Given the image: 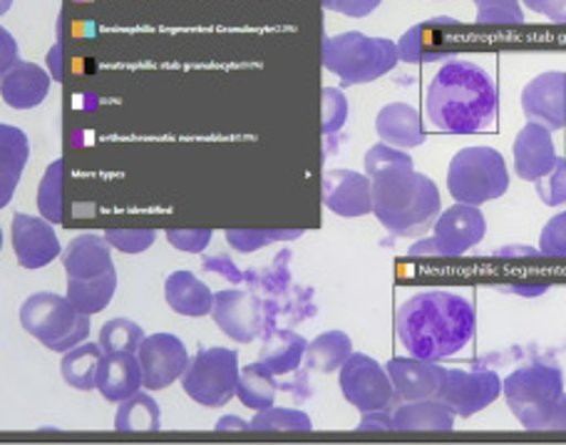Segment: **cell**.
<instances>
[{
  "instance_id": "6da1fadb",
  "label": "cell",
  "mask_w": 566,
  "mask_h": 445,
  "mask_svg": "<svg viewBox=\"0 0 566 445\" xmlns=\"http://www.w3.org/2000/svg\"><path fill=\"white\" fill-rule=\"evenodd\" d=\"M472 303L448 289H428L408 299L396 313V333L410 356L442 361L462 351L474 337Z\"/></svg>"
},
{
  "instance_id": "7a4b0ae2",
  "label": "cell",
  "mask_w": 566,
  "mask_h": 445,
  "mask_svg": "<svg viewBox=\"0 0 566 445\" xmlns=\"http://www.w3.org/2000/svg\"><path fill=\"white\" fill-rule=\"evenodd\" d=\"M497 85L490 73L468 60L444 63L428 90V117L440 133H484L497 120Z\"/></svg>"
},
{
  "instance_id": "3957f363",
  "label": "cell",
  "mask_w": 566,
  "mask_h": 445,
  "mask_svg": "<svg viewBox=\"0 0 566 445\" xmlns=\"http://www.w3.org/2000/svg\"><path fill=\"white\" fill-rule=\"evenodd\" d=\"M373 215L390 235L422 237L440 217V189L416 167H388L373 177Z\"/></svg>"
},
{
  "instance_id": "277c9868",
  "label": "cell",
  "mask_w": 566,
  "mask_h": 445,
  "mask_svg": "<svg viewBox=\"0 0 566 445\" xmlns=\"http://www.w3.org/2000/svg\"><path fill=\"white\" fill-rule=\"evenodd\" d=\"M321 60L328 73L340 77L343 87L373 83L400 63L398 43L388 38H368L358 30L323 38Z\"/></svg>"
},
{
  "instance_id": "5b68a950",
  "label": "cell",
  "mask_w": 566,
  "mask_h": 445,
  "mask_svg": "<svg viewBox=\"0 0 566 445\" xmlns=\"http://www.w3.org/2000/svg\"><path fill=\"white\" fill-rule=\"evenodd\" d=\"M20 327L48 351L65 353L90 337V317L80 313L67 297L55 291H35L18 311Z\"/></svg>"
},
{
  "instance_id": "8992f818",
  "label": "cell",
  "mask_w": 566,
  "mask_h": 445,
  "mask_svg": "<svg viewBox=\"0 0 566 445\" xmlns=\"http://www.w3.org/2000/svg\"><path fill=\"white\" fill-rule=\"evenodd\" d=\"M448 189L462 205H488L510 189L507 162L494 147H464L448 167Z\"/></svg>"
},
{
  "instance_id": "52a82bcc",
  "label": "cell",
  "mask_w": 566,
  "mask_h": 445,
  "mask_svg": "<svg viewBox=\"0 0 566 445\" xmlns=\"http://www.w3.org/2000/svg\"><path fill=\"white\" fill-rule=\"evenodd\" d=\"M502 396L522 428L537 431L544 411L564 396V371L552 359L524 363L502 381Z\"/></svg>"
},
{
  "instance_id": "ba28073f",
  "label": "cell",
  "mask_w": 566,
  "mask_h": 445,
  "mask_svg": "<svg viewBox=\"0 0 566 445\" xmlns=\"http://www.w3.org/2000/svg\"><path fill=\"white\" fill-rule=\"evenodd\" d=\"M239 371V353L234 349L211 346L199 349L197 356L189 359L179 381L187 396L199 406L221 408L237 399Z\"/></svg>"
},
{
  "instance_id": "9c48e42d",
  "label": "cell",
  "mask_w": 566,
  "mask_h": 445,
  "mask_svg": "<svg viewBox=\"0 0 566 445\" xmlns=\"http://www.w3.org/2000/svg\"><path fill=\"white\" fill-rule=\"evenodd\" d=\"M338 383L343 399L360 413L380 408L392 411L400 403L386 366H380V363L376 359H370L368 353L353 351L348 361L343 363L338 371Z\"/></svg>"
},
{
  "instance_id": "30bf717a",
  "label": "cell",
  "mask_w": 566,
  "mask_h": 445,
  "mask_svg": "<svg viewBox=\"0 0 566 445\" xmlns=\"http://www.w3.org/2000/svg\"><path fill=\"white\" fill-rule=\"evenodd\" d=\"M211 319L217 327L237 343L256 341L261 333L274 329L271 327L269 301L244 289H221L214 294Z\"/></svg>"
},
{
  "instance_id": "8fae6325",
  "label": "cell",
  "mask_w": 566,
  "mask_h": 445,
  "mask_svg": "<svg viewBox=\"0 0 566 445\" xmlns=\"http://www.w3.org/2000/svg\"><path fill=\"white\" fill-rule=\"evenodd\" d=\"M502 396V379L494 371L480 369H442L438 401H442L458 418H470L474 413L492 406Z\"/></svg>"
},
{
  "instance_id": "7c38bea8",
  "label": "cell",
  "mask_w": 566,
  "mask_h": 445,
  "mask_svg": "<svg viewBox=\"0 0 566 445\" xmlns=\"http://www.w3.org/2000/svg\"><path fill=\"white\" fill-rule=\"evenodd\" d=\"M137 361L142 366V379H145L147 391H165L171 383L181 379L187 371L189 351L185 341L175 333L159 331L145 337L137 349Z\"/></svg>"
},
{
  "instance_id": "4fadbf2b",
  "label": "cell",
  "mask_w": 566,
  "mask_h": 445,
  "mask_svg": "<svg viewBox=\"0 0 566 445\" xmlns=\"http://www.w3.org/2000/svg\"><path fill=\"white\" fill-rule=\"evenodd\" d=\"M10 241H13L18 265L30 271L45 269L57 257H63L55 225H50L43 217L25 215V211H15L10 219Z\"/></svg>"
},
{
  "instance_id": "5bb4252c",
  "label": "cell",
  "mask_w": 566,
  "mask_h": 445,
  "mask_svg": "<svg viewBox=\"0 0 566 445\" xmlns=\"http://www.w3.org/2000/svg\"><path fill=\"white\" fill-rule=\"evenodd\" d=\"M460 23L454 18H432L412 25L398 40V58L402 63H438L458 58Z\"/></svg>"
},
{
  "instance_id": "9a60e30c",
  "label": "cell",
  "mask_w": 566,
  "mask_h": 445,
  "mask_svg": "<svg viewBox=\"0 0 566 445\" xmlns=\"http://www.w3.org/2000/svg\"><path fill=\"white\" fill-rule=\"evenodd\" d=\"M488 235V219L474 205H458L440 211L432 225V237L438 241L440 257L458 259L474 249Z\"/></svg>"
},
{
  "instance_id": "2e32d148",
  "label": "cell",
  "mask_w": 566,
  "mask_h": 445,
  "mask_svg": "<svg viewBox=\"0 0 566 445\" xmlns=\"http://www.w3.org/2000/svg\"><path fill=\"white\" fill-rule=\"evenodd\" d=\"M323 205L343 219L373 215V179L356 169H328L323 175Z\"/></svg>"
},
{
  "instance_id": "e0dca14e",
  "label": "cell",
  "mask_w": 566,
  "mask_h": 445,
  "mask_svg": "<svg viewBox=\"0 0 566 445\" xmlns=\"http://www.w3.org/2000/svg\"><path fill=\"white\" fill-rule=\"evenodd\" d=\"M522 110L530 123H539L552 133L566 127V73L547 70L522 90Z\"/></svg>"
},
{
  "instance_id": "ac0fdd59",
  "label": "cell",
  "mask_w": 566,
  "mask_h": 445,
  "mask_svg": "<svg viewBox=\"0 0 566 445\" xmlns=\"http://www.w3.org/2000/svg\"><path fill=\"white\" fill-rule=\"evenodd\" d=\"M514 172L524 182H537L539 177L549 175L557 165V149H554L552 130L539 123H527L517 139H514Z\"/></svg>"
},
{
  "instance_id": "d6986e66",
  "label": "cell",
  "mask_w": 566,
  "mask_h": 445,
  "mask_svg": "<svg viewBox=\"0 0 566 445\" xmlns=\"http://www.w3.org/2000/svg\"><path fill=\"white\" fill-rule=\"evenodd\" d=\"M386 371L400 401H422L438 396L442 381V366L438 361H422L416 356L390 359L386 363Z\"/></svg>"
},
{
  "instance_id": "ffe728a7",
  "label": "cell",
  "mask_w": 566,
  "mask_h": 445,
  "mask_svg": "<svg viewBox=\"0 0 566 445\" xmlns=\"http://www.w3.org/2000/svg\"><path fill=\"white\" fill-rule=\"evenodd\" d=\"M53 77L45 68L20 60L15 68L0 77V97L13 110H33L40 107L50 95Z\"/></svg>"
},
{
  "instance_id": "44dd1931",
  "label": "cell",
  "mask_w": 566,
  "mask_h": 445,
  "mask_svg": "<svg viewBox=\"0 0 566 445\" xmlns=\"http://www.w3.org/2000/svg\"><path fill=\"white\" fill-rule=\"evenodd\" d=\"M63 269L67 279H95L109 275V271H115L113 247L95 231L77 235L63 249Z\"/></svg>"
},
{
  "instance_id": "7402d4cb",
  "label": "cell",
  "mask_w": 566,
  "mask_h": 445,
  "mask_svg": "<svg viewBox=\"0 0 566 445\" xmlns=\"http://www.w3.org/2000/svg\"><path fill=\"white\" fill-rule=\"evenodd\" d=\"M145 389L137 353H105L97 369V391L109 403H123Z\"/></svg>"
},
{
  "instance_id": "603a6c76",
  "label": "cell",
  "mask_w": 566,
  "mask_h": 445,
  "mask_svg": "<svg viewBox=\"0 0 566 445\" xmlns=\"http://www.w3.org/2000/svg\"><path fill=\"white\" fill-rule=\"evenodd\" d=\"M165 299L169 309L187 319L209 317L214 307V291L201 281L195 271H171L165 281Z\"/></svg>"
},
{
  "instance_id": "cb8c5ba5",
  "label": "cell",
  "mask_w": 566,
  "mask_h": 445,
  "mask_svg": "<svg viewBox=\"0 0 566 445\" xmlns=\"http://www.w3.org/2000/svg\"><path fill=\"white\" fill-rule=\"evenodd\" d=\"M376 133L386 145L412 149L424 143L420 113L406 103H390L376 117Z\"/></svg>"
},
{
  "instance_id": "d4e9b609",
  "label": "cell",
  "mask_w": 566,
  "mask_h": 445,
  "mask_svg": "<svg viewBox=\"0 0 566 445\" xmlns=\"http://www.w3.org/2000/svg\"><path fill=\"white\" fill-rule=\"evenodd\" d=\"M454 413L438 399L400 401L392 408V431H452Z\"/></svg>"
},
{
  "instance_id": "484cf974",
  "label": "cell",
  "mask_w": 566,
  "mask_h": 445,
  "mask_svg": "<svg viewBox=\"0 0 566 445\" xmlns=\"http://www.w3.org/2000/svg\"><path fill=\"white\" fill-rule=\"evenodd\" d=\"M308 341L301 333L291 329H269L264 331V346H261L259 361L276 373V376H286V373H296L306 356Z\"/></svg>"
},
{
  "instance_id": "4316f807",
  "label": "cell",
  "mask_w": 566,
  "mask_h": 445,
  "mask_svg": "<svg viewBox=\"0 0 566 445\" xmlns=\"http://www.w3.org/2000/svg\"><path fill=\"white\" fill-rule=\"evenodd\" d=\"M276 391H279L276 373L271 371L266 363L256 361L239 371L237 399L241 401V406H247L251 411H264L269 406H274Z\"/></svg>"
},
{
  "instance_id": "83f0119b",
  "label": "cell",
  "mask_w": 566,
  "mask_h": 445,
  "mask_svg": "<svg viewBox=\"0 0 566 445\" xmlns=\"http://www.w3.org/2000/svg\"><path fill=\"white\" fill-rule=\"evenodd\" d=\"M105 351L99 349V343H80V346L70 349L63 353L60 361V373L70 389L75 391H95L97 389V369L103 361Z\"/></svg>"
},
{
  "instance_id": "f1b7e54d",
  "label": "cell",
  "mask_w": 566,
  "mask_h": 445,
  "mask_svg": "<svg viewBox=\"0 0 566 445\" xmlns=\"http://www.w3.org/2000/svg\"><path fill=\"white\" fill-rule=\"evenodd\" d=\"M353 353V341L346 331H323L321 337L313 339L306 349V356H303V363H306L308 371H318V373H336L340 371L343 363L348 361Z\"/></svg>"
},
{
  "instance_id": "f546056e",
  "label": "cell",
  "mask_w": 566,
  "mask_h": 445,
  "mask_svg": "<svg viewBox=\"0 0 566 445\" xmlns=\"http://www.w3.org/2000/svg\"><path fill=\"white\" fill-rule=\"evenodd\" d=\"M117 291V271L95 277V279H67V299L80 313L95 317L105 311L115 299Z\"/></svg>"
},
{
  "instance_id": "4dcf8cb0",
  "label": "cell",
  "mask_w": 566,
  "mask_h": 445,
  "mask_svg": "<svg viewBox=\"0 0 566 445\" xmlns=\"http://www.w3.org/2000/svg\"><path fill=\"white\" fill-rule=\"evenodd\" d=\"M159 428H161V408H159V403L151 399V391L142 389L135 393V396H129L123 403H117L115 431L155 433Z\"/></svg>"
},
{
  "instance_id": "1f68e13d",
  "label": "cell",
  "mask_w": 566,
  "mask_h": 445,
  "mask_svg": "<svg viewBox=\"0 0 566 445\" xmlns=\"http://www.w3.org/2000/svg\"><path fill=\"white\" fill-rule=\"evenodd\" d=\"M63 177H65V162L53 159L43 172V179L38 185L35 205L38 215L48 219L50 225H60L63 221Z\"/></svg>"
},
{
  "instance_id": "d6a6232c",
  "label": "cell",
  "mask_w": 566,
  "mask_h": 445,
  "mask_svg": "<svg viewBox=\"0 0 566 445\" xmlns=\"http://www.w3.org/2000/svg\"><path fill=\"white\" fill-rule=\"evenodd\" d=\"M145 329L133 319H109L103 329H99L97 343L105 353H137L139 343L145 341Z\"/></svg>"
},
{
  "instance_id": "836d02e7",
  "label": "cell",
  "mask_w": 566,
  "mask_h": 445,
  "mask_svg": "<svg viewBox=\"0 0 566 445\" xmlns=\"http://www.w3.org/2000/svg\"><path fill=\"white\" fill-rule=\"evenodd\" d=\"M313 428V423L308 418V413L296 411V408H279V406H269L264 411H256V416L251 418L249 431H291V433H306Z\"/></svg>"
},
{
  "instance_id": "e575fe53",
  "label": "cell",
  "mask_w": 566,
  "mask_h": 445,
  "mask_svg": "<svg viewBox=\"0 0 566 445\" xmlns=\"http://www.w3.org/2000/svg\"><path fill=\"white\" fill-rule=\"evenodd\" d=\"M227 241L231 249L241 251V255H251L274 241H291L301 239L303 229H227Z\"/></svg>"
},
{
  "instance_id": "d590c367",
  "label": "cell",
  "mask_w": 566,
  "mask_h": 445,
  "mask_svg": "<svg viewBox=\"0 0 566 445\" xmlns=\"http://www.w3.org/2000/svg\"><path fill=\"white\" fill-rule=\"evenodd\" d=\"M30 159V139L25 130L0 123V167L23 175Z\"/></svg>"
},
{
  "instance_id": "8d00e7d4",
  "label": "cell",
  "mask_w": 566,
  "mask_h": 445,
  "mask_svg": "<svg viewBox=\"0 0 566 445\" xmlns=\"http://www.w3.org/2000/svg\"><path fill=\"white\" fill-rule=\"evenodd\" d=\"M478 3V25H522L524 10L520 0H474Z\"/></svg>"
},
{
  "instance_id": "74e56055",
  "label": "cell",
  "mask_w": 566,
  "mask_h": 445,
  "mask_svg": "<svg viewBox=\"0 0 566 445\" xmlns=\"http://www.w3.org/2000/svg\"><path fill=\"white\" fill-rule=\"evenodd\" d=\"M321 103H323V115H321V130L323 135H336L343 130L348 120V100L340 93L338 87H323L321 90Z\"/></svg>"
},
{
  "instance_id": "f35d334b",
  "label": "cell",
  "mask_w": 566,
  "mask_h": 445,
  "mask_svg": "<svg viewBox=\"0 0 566 445\" xmlns=\"http://www.w3.org/2000/svg\"><path fill=\"white\" fill-rule=\"evenodd\" d=\"M107 245L123 251V255H142L157 241L155 229H107L105 235Z\"/></svg>"
},
{
  "instance_id": "ab89813d",
  "label": "cell",
  "mask_w": 566,
  "mask_h": 445,
  "mask_svg": "<svg viewBox=\"0 0 566 445\" xmlns=\"http://www.w3.org/2000/svg\"><path fill=\"white\" fill-rule=\"evenodd\" d=\"M363 165H366V175L373 179L376 175H380L382 169L388 167H398V165H406L412 167V157L408 149H400V147H392L386 143H378L373 145L366 152V159H363Z\"/></svg>"
},
{
  "instance_id": "60d3db41",
  "label": "cell",
  "mask_w": 566,
  "mask_h": 445,
  "mask_svg": "<svg viewBox=\"0 0 566 445\" xmlns=\"http://www.w3.org/2000/svg\"><path fill=\"white\" fill-rule=\"evenodd\" d=\"M537 195L547 207H564L566 205V159L557 157V165L549 175L539 177L537 182Z\"/></svg>"
},
{
  "instance_id": "b9f144b4",
  "label": "cell",
  "mask_w": 566,
  "mask_h": 445,
  "mask_svg": "<svg viewBox=\"0 0 566 445\" xmlns=\"http://www.w3.org/2000/svg\"><path fill=\"white\" fill-rule=\"evenodd\" d=\"M539 255L547 259H566V211L552 217L542 229Z\"/></svg>"
},
{
  "instance_id": "7bdbcfd3",
  "label": "cell",
  "mask_w": 566,
  "mask_h": 445,
  "mask_svg": "<svg viewBox=\"0 0 566 445\" xmlns=\"http://www.w3.org/2000/svg\"><path fill=\"white\" fill-rule=\"evenodd\" d=\"M167 241L169 247L177 251H185V255H201L209 245L214 231L211 229H167Z\"/></svg>"
},
{
  "instance_id": "ee69618b",
  "label": "cell",
  "mask_w": 566,
  "mask_h": 445,
  "mask_svg": "<svg viewBox=\"0 0 566 445\" xmlns=\"http://www.w3.org/2000/svg\"><path fill=\"white\" fill-rule=\"evenodd\" d=\"M382 0H321V6L348 18H368Z\"/></svg>"
},
{
  "instance_id": "f6af8a7d",
  "label": "cell",
  "mask_w": 566,
  "mask_h": 445,
  "mask_svg": "<svg viewBox=\"0 0 566 445\" xmlns=\"http://www.w3.org/2000/svg\"><path fill=\"white\" fill-rule=\"evenodd\" d=\"M20 63V48L8 28L0 25V77H3L10 68Z\"/></svg>"
},
{
  "instance_id": "bcb514c9",
  "label": "cell",
  "mask_w": 566,
  "mask_h": 445,
  "mask_svg": "<svg viewBox=\"0 0 566 445\" xmlns=\"http://www.w3.org/2000/svg\"><path fill=\"white\" fill-rule=\"evenodd\" d=\"M537 431H566V396H559L544 411Z\"/></svg>"
},
{
  "instance_id": "7dc6e473",
  "label": "cell",
  "mask_w": 566,
  "mask_h": 445,
  "mask_svg": "<svg viewBox=\"0 0 566 445\" xmlns=\"http://www.w3.org/2000/svg\"><path fill=\"white\" fill-rule=\"evenodd\" d=\"M205 269L207 271H217L219 277H224L229 281H234V284H241L244 281V275L234 267V261L229 257H205Z\"/></svg>"
},
{
  "instance_id": "c3c4849f",
  "label": "cell",
  "mask_w": 566,
  "mask_h": 445,
  "mask_svg": "<svg viewBox=\"0 0 566 445\" xmlns=\"http://www.w3.org/2000/svg\"><path fill=\"white\" fill-rule=\"evenodd\" d=\"M358 431H392V411H366L358 423Z\"/></svg>"
},
{
  "instance_id": "681fc988",
  "label": "cell",
  "mask_w": 566,
  "mask_h": 445,
  "mask_svg": "<svg viewBox=\"0 0 566 445\" xmlns=\"http://www.w3.org/2000/svg\"><path fill=\"white\" fill-rule=\"evenodd\" d=\"M20 177L18 172H10L6 167H0V209H6L10 201L15 197V189L20 185Z\"/></svg>"
},
{
  "instance_id": "f907efd6",
  "label": "cell",
  "mask_w": 566,
  "mask_h": 445,
  "mask_svg": "<svg viewBox=\"0 0 566 445\" xmlns=\"http://www.w3.org/2000/svg\"><path fill=\"white\" fill-rule=\"evenodd\" d=\"M48 73L53 77V83H60L63 80V43H57L50 48L48 53Z\"/></svg>"
},
{
  "instance_id": "816d5d0a",
  "label": "cell",
  "mask_w": 566,
  "mask_h": 445,
  "mask_svg": "<svg viewBox=\"0 0 566 445\" xmlns=\"http://www.w3.org/2000/svg\"><path fill=\"white\" fill-rule=\"evenodd\" d=\"M408 257H440L438 241H434V237L418 239L416 245H412V247L408 249Z\"/></svg>"
},
{
  "instance_id": "f5cc1de1",
  "label": "cell",
  "mask_w": 566,
  "mask_h": 445,
  "mask_svg": "<svg viewBox=\"0 0 566 445\" xmlns=\"http://www.w3.org/2000/svg\"><path fill=\"white\" fill-rule=\"evenodd\" d=\"M502 291H507V294H520V297H542L549 291V284H507V287H500Z\"/></svg>"
},
{
  "instance_id": "db71d44e",
  "label": "cell",
  "mask_w": 566,
  "mask_h": 445,
  "mask_svg": "<svg viewBox=\"0 0 566 445\" xmlns=\"http://www.w3.org/2000/svg\"><path fill=\"white\" fill-rule=\"evenodd\" d=\"M542 15H547L552 23L566 25V0H549V3L542 8Z\"/></svg>"
},
{
  "instance_id": "11a10c76",
  "label": "cell",
  "mask_w": 566,
  "mask_h": 445,
  "mask_svg": "<svg viewBox=\"0 0 566 445\" xmlns=\"http://www.w3.org/2000/svg\"><path fill=\"white\" fill-rule=\"evenodd\" d=\"M217 431H249V423L239 416H224L217 423Z\"/></svg>"
},
{
  "instance_id": "9f6ffc18",
  "label": "cell",
  "mask_w": 566,
  "mask_h": 445,
  "mask_svg": "<svg viewBox=\"0 0 566 445\" xmlns=\"http://www.w3.org/2000/svg\"><path fill=\"white\" fill-rule=\"evenodd\" d=\"M514 255H520V257H542L539 249H532V247H504V249L497 251V257H514Z\"/></svg>"
},
{
  "instance_id": "6f0895ef",
  "label": "cell",
  "mask_w": 566,
  "mask_h": 445,
  "mask_svg": "<svg viewBox=\"0 0 566 445\" xmlns=\"http://www.w3.org/2000/svg\"><path fill=\"white\" fill-rule=\"evenodd\" d=\"M520 3H524L530 10H534V13H542V8L547 6L549 0H520Z\"/></svg>"
},
{
  "instance_id": "680465c9",
  "label": "cell",
  "mask_w": 566,
  "mask_h": 445,
  "mask_svg": "<svg viewBox=\"0 0 566 445\" xmlns=\"http://www.w3.org/2000/svg\"><path fill=\"white\" fill-rule=\"evenodd\" d=\"M13 8V0H0V15H6Z\"/></svg>"
},
{
  "instance_id": "91938a15",
  "label": "cell",
  "mask_w": 566,
  "mask_h": 445,
  "mask_svg": "<svg viewBox=\"0 0 566 445\" xmlns=\"http://www.w3.org/2000/svg\"><path fill=\"white\" fill-rule=\"evenodd\" d=\"M0 251H3V227H0Z\"/></svg>"
}]
</instances>
